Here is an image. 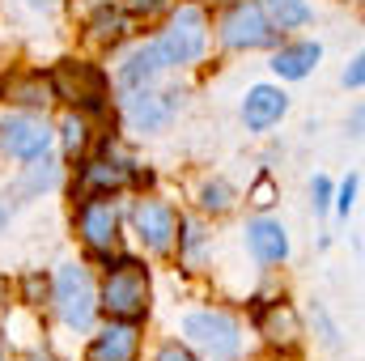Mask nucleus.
I'll return each instance as SVG.
<instances>
[{"label": "nucleus", "instance_id": "nucleus-1", "mask_svg": "<svg viewBox=\"0 0 365 361\" xmlns=\"http://www.w3.org/2000/svg\"><path fill=\"white\" fill-rule=\"evenodd\" d=\"M98 310H106L110 319H145L149 315V268L123 255L102 280Z\"/></svg>", "mask_w": 365, "mask_h": 361}, {"label": "nucleus", "instance_id": "nucleus-2", "mask_svg": "<svg viewBox=\"0 0 365 361\" xmlns=\"http://www.w3.org/2000/svg\"><path fill=\"white\" fill-rule=\"evenodd\" d=\"M217 39L230 51H264V47H276L280 30L268 21V13L255 0H230V9L217 21Z\"/></svg>", "mask_w": 365, "mask_h": 361}, {"label": "nucleus", "instance_id": "nucleus-3", "mask_svg": "<svg viewBox=\"0 0 365 361\" xmlns=\"http://www.w3.org/2000/svg\"><path fill=\"white\" fill-rule=\"evenodd\" d=\"M182 336L208 361H238L242 353V327L225 310H191L182 319Z\"/></svg>", "mask_w": 365, "mask_h": 361}, {"label": "nucleus", "instance_id": "nucleus-4", "mask_svg": "<svg viewBox=\"0 0 365 361\" xmlns=\"http://www.w3.org/2000/svg\"><path fill=\"white\" fill-rule=\"evenodd\" d=\"M153 43H158V51L166 56L170 68L195 64V60L204 56V47H208V21H204V13H200L195 4H182V9L170 13L166 30H162Z\"/></svg>", "mask_w": 365, "mask_h": 361}, {"label": "nucleus", "instance_id": "nucleus-5", "mask_svg": "<svg viewBox=\"0 0 365 361\" xmlns=\"http://www.w3.org/2000/svg\"><path fill=\"white\" fill-rule=\"evenodd\" d=\"M56 310L73 332H90L98 319V289H93L90 268L81 264H64L56 276Z\"/></svg>", "mask_w": 365, "mask_h": 361}, {"label": "nucleus", "instance_id": "nucleus-6", "mask_svg": "<svg viewBox=\"0 0 365 361\" xmlns=\"http://www.w3.org/2000/svg\"><path fill=\"white\" fill-rule=\"evenodd\" d=\"M73 225H77V234L90 251H110L115 238H119V200H115V191H90L81 200Z\"/></svg>", "mask_w": 365, "mask_h": 361}, {"label": "nucleus", "instance_id": "nucleus-7", "mask_svg": "<svg viewBox=\"0 0 365 361\" xmlns=\"http://www.w3.org/2000/svg\"><path fill=\"white\" fill-rule=\"evenodd\" d=\"M51 90H56V98H64L81 111H102L106 106V77L93 64H81V60H64L51 73Z\"/></svg>", "mask_w": 365, "mask_h": 361}, {"label": "nucleus", "instance_id": "nucleus-8", "mask_svg": "<svg viewBox=\"0 0 365 361\" xmlns=\"http://www.w3.org/2000/svg\"><path fill=\"white\" fill-rule=\"evenodd\" d=\"M51 136H56V132H51L43 119H34V115H4V119H0V153H9V158H17V162H38V158H47Z\"/></svg>", "mask_w": 365, "mask_h": 361}, {"label": "nucleus", "instance_id": "nucleus-9", "mask_svg": "<svg viewBox=\"0 0 365 361\" xmlns=\"http://www.w3.org/2000/svg\"><path fill=\"white\" fill-rule=\"evenodd\" d=\"M132 225H136V234H140V243L149 247V251H158V255H166L175 243H179V213L166 204V200H136V208H132Z\"/></svg>", "mask_w": 365, "mask_h": 361}, {"label": "nucleus", "instance_id": "nucleus-10", "mask_svg": "<svg viewBox=\"0 0 365 361\" xmlns=\"http://www.w3.org/2000/svg\"><path fill=\"white\" fill-rule=\"evenodd\" d=\"M140 349V323L136 319H110L86 349V361H136Z\"/></svg>", "mask_w": 365, "mask_h": 361}, {"label": "nucleus", "instance_id": "nucleus-11", "mask_svg": "<svg viewBox=\"0 0 365 361\" xmlns=\"http://www.w3.org/2000/svg\"><path fill=\"white\" fill-rule=\"evenodd\" d=\"M259 336L280 353H293L302 345V319H297V310L284 298H276L268 310H259Z\"/></svg>", "mask_w": 365, "mask_h": 361}, {"label": "nucleus", "instance_id": "nucleus-12", "mask_svg": "<svg viewBox=\"0 0 365 361\" xmlns=\"http://www.w3.org/2000/svg\"><path fill=\"white\" fill-rule=\"evenodd\" d=\"M166 68H170V64H166V56L158 51V43H145V47H136V51L119 64V90H128V93L149 90Z\"/></svg>", "mask_w": 365, "mask_h": 361}, {"label": "nucleus", "instance_id": "nucleus-13", "mask_svg": "<svg viewBox=\"0 0 365 361\" xmlns=\"http://www.w3.org/2000/svg\"><path fill=\"white\" fill-rule=\"evenodd\" d=\"M179 93H153V90H136L128 98V123L136 128V132H158V128H166L170 123V115H175V102Z\"/></svg>", "mask_w": 365, "mask_h": 361}, {"label": "nucleus", "instance_id": "nucleus-14", "mask_svg": "<svg viewBox=\"0 0 365 361\" xmlns=\"http://www.w3.org/2000/svg\"><path fill=\"white\" fill-rule=\"evenodd\" d=\"M284 111H289V98L276 86H255V90L247 93V102H242V123L251 132H268L272 123L284 119Z\"/></svg>", "mask_w": 365, "mask_h": 361}, {"label": "nucleus", "instance_id": "nucleus-15", "mask_svg": "<svg viewBox=\"0 0 365 361\" xmlns=\"http://www.w3.org/2000/svg\"><path fill=\"white\" fill-rule=\"evenodd\" d=\"M319 60H323V47L319 43H310V39L284 43V47H276V56H272V73L280 81H306L319 68Z\"/></svg>", "mask_w": 365, "mask_h": 361}, {"label": "nucleus", "instance_id": "nucleus-16", "mask_svg": "<svg viewBox=\"0 0 365 361\" xmlns=\"http://www.w3.org/2000/svg\"><path fill=\"white\" fill-rule=\"evenodd\" d=\"M247 251H251L259 264H280V260L289 255V234H284V225L272 221V217H255V221L247 225Z\"/></svg>", "mask_w": 365, "mask_h": 361}, {"label": "nucleus", "instance_id": "nucleus-17", "mask_svg": "<svg viewBox=\"0 0 365 361\" xmlns=\"http://www.w3.org/2000/svg\"><path fill=\"white\" fill-rule=\"evenodd\" d=\"M4 98L9 102H21V106H34V111H43V106H51L56 102V90H51V77H43V73H21V77H9L4 81Z\"/></svg>", "mask_w": 365, "mask_h": 361}, {"label": "nucleus", "instance_id": "nucleus-18", "mask_svg": "<svg viewBox=\"0 0 365 361\" xmlns=\"http://www.w3.org/2000/svg\"><path fill=\"white\" fill-rule=\"evenodd\" d=\"M136 179L132 175V166L128 162H86L81 166V187L86 191H119V187H128V183Z\"/></svg>", "mask_w": 365, "mask_h": 361}, {"label": "nucleus", "instance_id": "nucleus-19", "mask_svg": "<svg viewBox=\"0 0 365 361\" xmlns=\"http://www.w3.org/2000/svg\"><path fill=\"white\" fill-rule=\"evenodd\" d=\"M259 9L268 13V21H272L276 30H302V26H310V17H314L310 0H264Z\"/></svg>", "mask_w": 365, "mask_h": 361}, {"label": "nucleus", "instance_id": "nucleus-20", "mask_svg": "<svg viewBox=\"0 0 365 361\" xmlns=\"http://www.w3.org/2000/svg\"><path fill=\"white\" fill-rule=\"evenodd\" d=\"M128 30H132V17H128L123 9H110V4H102V9L90 17V34L98 39V43H119Z\"/></svg>", "mask_w": 365, "mask_h": 361}, {"label": "nucleus", "instance_id": "nucleus-21", "mask_svg": "<svg viewBox=\"0 0 365 361\" xmlns=\"http://www.w3.org/2000/svg\"><path fill=\"white\" fill-rule=\"evenodd\" d=\"M60 141H64V153L68 158H81L90 149V119L81 111H68L64 123H60Z\"/></svg>", "mask_w": 365, "mask_h": 361}, {"label": "nucleus", "instance_id": "nucleus-22", "mask_svg": "<svg viewBox=\"0 0 365 361\" xmlns=\"http://www.w3.org/2000/svg\"><path fill=\"white\" fill-rule=\"evenodd\" d=\"M200 208L212 213V217H225V213L234 208V187L225 179H208L200 187Z\"/></svg>", "mask_w": 365, "mask_h": 361}, {"label": "nucleus", "instance_id": "nucleus-23", "mask_svg": "<svg viewBox=\"0 0 365 361\" xmlns=\"http://www.w3.org/2000/svg\"><path fill=\"white\" fill-rule=\"evenodd\" d=\"M56 179H60V171H56L47 158H38V162L30 166L26 183H21V191H26V195H34V191H47V187H56Z\"/></svg>", "mask_w": 365, "mask_h": 361}, {"label": "nucleus", "instance_id": "nucleus-24", "mask_svg": "<svg viewBox=\"0 0 365 361\" xmlns=\"http://www.w3.org/2000/svg\"><path fill=\"white\" fill-rule=\"evenodd\" d=\"M170 0H123V13H132V17H153V13H162Z\"/></svg>", "mask_w": 365, "mask_h": 361}, {"label": "nucleus", "instance_id": "nucleus-25", "mask_svg": "<svg viewBox=\"0 0 365 361\" xmlns=\"http://www.w3.org/2000/svg\"><path fill=\"white\" fill-rule=\"evenodd\" d=\"M153 361H195V353L187 349V345H179V340H170V345H162L158 349V357Z\"/></svg>", "mask_w": 365, "mask_h": 361}, {"label": "nucleus", "instance_id": "nucleus-26", "mask_svg": "<svg viewBox=\"0 0 365 361\" xmlns=\"http://www.w3.org/2000/svg\"><path fill=\"white\" fill-rule=\"evenodd\" d=\"M47 289H51V280H47V276H38V272H30V276H26V298H30V302H43V298H47Z\"/></svg>", "mask_w": 365, "mask_h": 361}, {"label": "nucleus", "instance_id": "nucleus-27", "mask_svg": "<svg viewBox=\"0 0 365 361\" xmlns=\"http://www.w3.org/2000/svg\"><path fill=\"white\" fill-rule=\"evenodd\" d=\"M272 200H276V187H272V179L264 175V179L255 183V191H251V204H255V208H268Z\"/></svg>", "mask_w": 365, "mask_h": 361}, {"label": "nucleus", "instance_id": "nucleus-28", "mask_svg": "<svg viewBox=\"0 0 365 361\" xmlns=\"http://www.w3.org/2000/svg\"><path fill=\"white\" fill-rule=\"evenodd\" d=\"M310 195H314V208H327V204H331V183L319 175V179L310 183Z\"/></svg>", "mask_w": 365, "mask_h": 361}, {"label": "nucleus", "instance_id": "nucleus-29", "mask_svg": "<svg viewBox=\"0 0 365 361\" xmlns=\"http://www.w3.org/2000/svg\"><path fill=\"white\" fill-rule=\"evenodd\" d=\"M353 200H357V179L349 175V179H344V187H340V200H336V208H340V213L349 217V208H353Z\"/></svg>", "mask_w": 365, "mask_h": 361}, {"label": "nucleus", "instance_id": "nucleus-30", "mask_svg": "<svg viewBox=\"0 0 365 361\" xmlns=\"http://www.w3.org/2000/svg\"><path fill=\"white\" fill-rule=\"evenodd\" d=\"M361 81H365V60L357 56V60L344 68V86H349V90H361Z\"/></svg>", "mask_w": 365, "mask_h": 361}, {"label": "nucleus", "instance_id": "nucleus-31", "mask_svg": "<svg viewBox=\"0 0 365 361\" xmlns=\"http://www.w3.org/2000/svg\"><path fill=\"white\" fill-rule=\"evenodd\" d=\"M9 298H13V285H9V276H0V310L9 306Z\"/></svg>", "mask_w": 365, "mask_h": 361}, {"label": "nucleus", "instance_id": "nucleus-32", "mask_svg": "<svg viewBox=\"0 0 365 361\" xmlns=\"http://www.w3.org/2000/svg\"><path fill=\"white\" fill-rule=\"evenodd\" d=\"M26 361H56V357H51L47 349H30V353H26Z\"/></svg>", "mask_w": 365, "mask_h": 361}, {"label": "nucleus", "instance_id": "nucleus-33", "mask_svg": "<svg viewBox=\"0 0 365 361\" xmlns=\"http://www.w3.org/2000/svg\"><path fill=\"white\" fill-rule=\"evenodd\" d=\"M0 361H9V353H4V349H0Z\"/></svg>", "mask_w": 365, "mask_h": 361}, {"label": "nucleus", "instance_id": "nucleus-34", "mask_svg": "<svg viewBox=\"0 0 365 361\" xmlns=\"http://www.w3.org/2000/svg\"><path fill=\"white\" fill-rule=\"evenodd\" d=\"M0 225H4V208H0Z\"/></svg>", "mask_w": 365, "mask_h": 361}, {"label": "nucleus", "instance_id": "nucleus-35", "mask_svg": "<svg viewBox=\"0 0 365 361\" xmlns=\"http://www.w3.org/2000/svg\"><path fill=\"white\" fill-rule=\"evenodd\" d=\"M217 4H230V0H217Z\"/></svg>", "mask_w": 365, "mask_h": 361}]
</instances>
